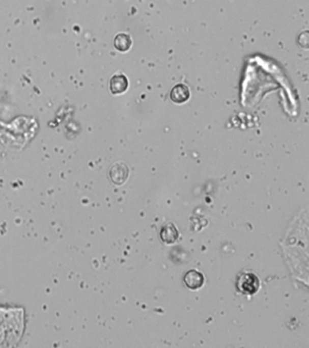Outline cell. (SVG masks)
Masks as SVG:
<instances>
[{
	"label": "cell",
	"mask_w": 309,
	"mask_h": 348,
	"mask_svg": "<svg viewBox=\"0 0 309 348\" xmlns=\"http://www.w3.org/2000/svg\"><path fill=\"white\" fill-rule=\"evenodd\" d=\"M236 286L240 293L246 295H253L259 291L260 279L257 277V275L250 271H245L239 275Z\"/></svg>",
	"instance_id": "obj_1"
},
{
	"label": "cell",
	"mask_w": 309,
	"mask_h": 348,
	"mask_svg": "<svg viewBox=\"0 0 309 348\" xmlns=\"http://www.w3.org/2000/svg\"><path fill=\"white\" fill-rule=\"evenodd\" d=\"M129 177V167L124 162H117L109 170V178L116 185H123Z\"/></svg>",
	"instance_id": "obj_2"
},
{
	"label": "cell",
	"mask_w": 309,
	"mask_h": 348,
	"mask_svg": "<svg viewBox=\"0 0 309 348\" xmlns=\"http://www.w3.org/2000/svg\"><path fill=\"white\" fill-rule=\"evenodd\" d=\"M183 281L190 289L197 290L203 286L204 277L200 271H196V270H190L184 275Z\"/></svg>",
	"instance_id": "obj_3"
},
{
	"label": "cell",
	"mask_w": 309,
	"mask_h": 348,
	"mask_svg": "<svg viewBox=\"0 0 309 348\" xmlns=\"http://www.w3.org/2000/svg\"><path fill=\"white\" fill-rule=\"evenodd\" d=\"M190 96V89L183 84H178L171 91V99L175 103L187 102Z\"/></svg>",
	"instance_id": "obj_4"
},
{
	"label": "cell",
	"mask_w": 309,
	"mask_h": 348,
	"mask_svg": "<svg viewBox=\"0 0 309 348\" xmlns=\"http://www.w3.org/2000/svg\"><path fill=\"white\" fill-rule=\"evenodd\" d=\"M128 79L124 74H115L110 80V91L113 94H121L127 90Z\"/></svg>",
	"instance_id": "obj_5"
},
{
	"label": "cell",
	"mask_w": 309,
	"mask_h": 348,
	"mask_svg": "<svg viewBox=\"0 0 309 348\" xmlns=\"http://www.w3.org/2000/svg\"><path fill=\"white\" fill-rule=\"evenodd\" d=\"M161 238L166 244H173L174 242H177L179 238V231L176 227L172 223L162 227L161 230Z\"/></svg>",
	"instance_id": "obj_6"
},
{
	"label": "cell",
	"mask_w": 309,
	"mask_h": 348,
	"mask_svg": "<svg viewBox=\"0 0 309 348\" xmlns=\"http://www.w3.org/2000/svg\"><path fill=\"white\" fill-rule=\"evenodd\" d=\"M132 44V38L125 33L118 34L114 40L115 47L120 52H127L131 48Z\"/></svg>",
	"instance_id": "obj_7"
}]
</instances>
